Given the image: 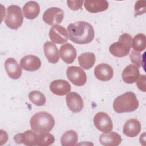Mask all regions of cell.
I'll return each mask as SVG.
<instances>
[{
	"instance_id": "obj_17",
	"label": "cell",
	"mask_w": 146,
	"mask_h": 146,
	"mask_svg": "<svg viewBox=\"0 0 146 146\" xmlns=\"http://www.w3.org/2000/svg\"><path fill=\"white\" fill-rule=\"evenodd\" d=\"M59 55L62 60L68 64L73 63L76 57V51L70 43L63 44L59 50Z\"/></svg>"
},
{
	"instance_id": "obj_21",
	"label": "cell",
	"mask_w": 146,
	"mask_h": 146,
	"mask_svg": "<svg viewBox=\"0 0 146 146\" xmlns=\"http://www.w3.org/2000/svg\"><path fill=\"white\" fill-rule=\"evenodd\" d=\"M43 50L48 61L51 63L58 62L59 54L56 45L51 42H47L43 45Z\"/></svg>"
},
{
	"instance_id": "obj_29",
	"label": "cell",
	"mask_w": 146,
	"mask_h": 146,
	"mask_svg": "<svg viewBox=\"0 0 146 146\" xmlns=\"http://www.w3.org/2000/svg\"><path fill=\"white\" fill-rule=\"evenodd\" d=\"M67 6L71 10L74 11L80 9L83 3V1H67Z\"/></svg>"
},
{
	"instance_id": "obj_31",
	"label": "cell",
	"mask_w": 146,
	"mask_h": 146,
	"mask_svg": "<svg viewBox=\"0 0 146 146\" xmlns=\"http://www.w3.org/2000/svg\"><path fill=\"white\" fill-rule=\"evenodd\" d=\"M145 10V2L144 1H137L136 2L135 6V16L138 15H141L143 13L141 11L142 9ZM145 10H143L145 11Z\"/></svg>"
},
{
	"instance_id": "obj_2",
	"label": "cell",
	"mask_w": 146,
	"mask_h": 146,
	"mask_svg": "<svg viewBox=\"0 0 146 146\" xmlns=\"http://www.w3.org/2000/svg\"><path fill=\"white\" fill-rule=\"evenodd\" d=\"M31 128L37 133H48L51 131L54 125L55 120L49 113L44 111L35 113L30 121Z\"/></svg>"
},
{
	"instance_id": "obj_18",
	"label": "cell",
	"mask_w": 146,
	"mask_h": 146,
	"mask_svg": "<svg viewBox=\"0 0 146 146\" xmlns=\"http://www.w3.org/2000/svg\"><path fill=\"white\" fill-rule=\"evenodd\" d=\"M99 140L100 143L105 146H117L122 141L121 136L115 132L102 133Z\"/></svg>"
},
{
	"instance_id": "obj_13",
	"label": "cell",
	"mask_w": 146,
	"mask_h": 146,
	"mask_svg": "<svg viewBox=\"0 0 146 146\" xmlns=\"http://www.w3.org/2000/svg\"><path fill=\"white\" fill-rule=\"evenodd\" d=\"M21 67L28 71H35L41 66V60L36 56L29 55L23 57L20 61Z\"/></svg>"
},
{
	"instance_id": "obj_26",
	"label": "cell",
	"mask_w": 146,
	"mask_h": 146,
	"mask_svg": "<svg viewBox=\"0 0 146 146\" xmlns=\"http://www.w3.org/2000/svg\"><path fill=\"white\" fill-rule=\"evenodd\" d=\"M29 98L31 103L38 106H43L46 101L44 95L38 91H33L29 94Z\"/></svg>"
},
{
	"instance_id": "obj_30",
	"label": "cell",
	"mask_w": 146,
	"mask_h": 146,
	"mask_svg": "<svg viewBox=\"0 0 146 146\" xmlns=\"http://www.w3.org/2000/svg\"><path fill=\"white\" fill-rule=\"evenodd\" d=\"M145 82L146 76L145 75H141L139 76L136 80L137 87L140 90L143 92H145Z\"/></svg>"
},
{
	"instance_id": "obj_23",
	"label": "cell",
	"mask_w": 146,
	"mask_h": 146,
	"mask_svg": "<svg viewBox=\"0 0 146 146\" xmlns=\"http://www.w3.org/2000/svg\"><path fill=\"white\" fill-rule=\"evenodd\" d=\"M78 59L79 64L82 68L88 70L94 66L95 62V56L92 52H87L80 54Z\"/></svg>"
},
{
	"instance_id": "obj_16",
	"label": "cell",
	"mask_w": 146,
	"mask_h": 146,
	"mask_svg": "<svg viewBox=\"0 0 146 146\" xmlns=\"http://www.w3.org/2000/svg\"><path fill=\"white\" fill-rule=\"evenodd\" d=\"M86 10L91 13L102 12L108 7V3L106 0H86L84 2Z\"/></svg>"
},
{
	"instance_id": "obj_10",
	"label": "cell",
	"mask_w": 146,
	"mask_h": 146,
	"mask_svg": "<svg viewBox=\"0 0 146 146\" xmlns=\"http://www.w3.org/2000/svg\"><path fill=\"white\" fill-rule=\"evenodd\" d=\"M39 135L36 133L27 130L23 133H19L15 135L14 140L18 144H22L28 146L38 145Z\"/></svg>"
},
{
	"instance_id": "obj_27",
	"label": "cell",
	"mask_w": 146,
	"mask_h": 146,
	"mask_svg": "<svg viewBox=\"0 0 146 146\" xmlns=\"http://www.w3.org/2000/svg\"><path fill=\"white\" fill-rule=\"evenodd\" d=\"M55 141L54 136L49 133H42L39 135L38 145L47 146L51 145Z\"/></svg>"
},
{
	"instance_id": "obj_19",
	"label": "cell",
	"mask_w": 146,
	"mask_h": 146,
	"mask_svg": "<svg viewBox=\"0 0 146 146\" xmlns=\"http://www.w3.org/2000/svg\"><path fill=\"white\" fill-rule=\"evenodd\" d=\"M141 131V124L136 119H130L128 120L123 129V133L128 137H133L139 135Z\"/></svg>"
},
{
	"instance_id": "obj_3",
	"label": "cell",
	"mask_w": 146,
	"mask_h": 146,
	"mask_svg": "<svg viewBox=\"0 0 146 146\" xmlns=\"http://www.w3.org/2000/svg\"><path fill=\"white\" fill-rule=\"evenodd\" d=\"M139 107V101L135 93L127 92L117 96L113 103L114 111L119 113L131 112Z\"/></svg>"
},
{
	"instance_id": "obj_22",
	"label": "cell",
	"mask_w": 146,
	"mask_h": 146,
	"mask_svg": "<svg viewBox=\"0 0 146 146\" xmlns=\"http://www.w3.org/2000/svg\"><path fill=\"white\" fill-rule=\"evenodd\" d=\"M22 12L26 18L34 19L36 18L39 14V5L35 1H29L23 6Z\"/></svg>"
},
{
	"instance_id": "obj_9",
	"label": "cell",
	"mask_w": 146,
	"mask_h": 146,
	"mask_svg": "<svg viewBox=\"0 0 146 146\" xmlns=\"http://www.w3.org/2000/svg\"><path fill=\"white\" fill-rule=\"evenodd\" d=\"M49 37L54 43L63 44L68 40V35L63 26L60 25H56L53 26L50 30Z\"/></svg>"
},
{
	"instance_id": "obj_5",
	"label": "cell",
	"mask_w": 146,
	"mask_h": 146,
	"mask_svg": "<svg viewBox=\"0 0 146 146\" xmlns=\"http://www.w3.org/2000/svg\"><path fill=\"white\" fill-rule=\"evenodd\" d=\"M23 21V17L19 6L11 5L7 7V15L5 22L9 28L17 29L22 25Z\"/></svg>"
},
{
	"instance_id": "obj_24",
	"label": "cell",
	"mask_w": 146,
	"mask_h": 146,
	"mask_svg": "<svg viewBox=\"0 0 146 146\" xmlns=\"http://www.w3.org/2000/svg\"><path fill=\"white\" fill-rule=\"evenodd\" d=\"M78 140L76 132L73 130H69L63 134L60 139V143L63 146H74L76 144Z\"/></svg>"
},
{
	"instance_id": "obj_7",
	"label": "cell",
	"mask_w": 146,
	"mask_h": 146,
	"mask_svg": "<svg viewBox=\"0 0 146 146\" xmlns=\"http://www.w3.org/2000/svg\"><path fill=\"white\" fill-rule=\"evenodd\" d=\"M94 123L98 129L104 133H109L113 129V124L111 117L104 112H99L95 115Z\"/></svg>"
},
{
	"instance_id": "obj_14",
	"label": "cell",
	"mask_w": 146,
	"mask_h": 146,
	"mask_svg": "<svg viewBox=\"0 0 146 146\" xmlns=\"http://www.w3.org/2000/svg\"><path fill=\"white\" fill-rule=\"evenodd\" d=\"M50 88L53 94L56 95L63 96L70 92L71 91V85L65 80L56 79L51 83Z\"/></svg>"
},
{
	"instance_id": "obj_25",
	"label": "cell",
	"mask_w": 146,
	"mask_h": 146,
	"mask_svg": "<svg viewBox=\"0 0 146 146\" xmlns=\"http://www.w3.org/2000/svg\"><path fill=\"white\" fill-rule=\"evenodd\" d=\"M131 47L136 52L144 51L145 48V35L142 33L136 35L132 40Z\"/></svg>"
},
{
	"instance_id": "obj_20",
	"label": "cell",
	"mask_w": 146,
	"mask_h": 146,
	"mask_svg": "<svg viewBox=\"0 0 146 146\" xmlns=\"http://www.w3.org/2000/svg\"><path fill=\"white\" fill-rule=\"evenodd\" d=\"M122 79L127 84H132L136 82L140 76L139 68L134 64L127 66L122 72Z\"/></svg>"
},
{
	"instance_id": "obj_4",
	"label": "cell",
	"mask_w": 146,
	"mask_h": 146,
	"mask_svg": "<svg viewBox=\"0 0 146 146\" xmlns=\"http://www.w3.org/2000/svg\"><path fill=\"white\" fill-rule=\"evenodd\" d=\"M132 37L128 33L121 34L117 42L112 43L109 48L110 52L114 56L121 58L128 55L131 48Z\"/></svg>"
},
{
	"instance_id": "obj_12",
	"label": "cell",
	"mask_w": 146,
	"mask_h": 146,
	"mask_svg": "<svg viewBox=\"0 0 146 146\" xmlns=\"http://www.w3.org/2000/svg\"><path fill=\"white\" fill-rule=\"evenodd\" d=\"M95 77L101 81H108L113 75L112 67L107 63H100L96 66L94 69Z\"/></svg>"
},
{
	"instance_id": "obj_6",
	"label": "cell",
	"mask_w": 146,
	"mask_h": 146,
	"mask_svg": "<svg viewBox=\"0 0 146 146\" xmlns=\"http://www.w3.org/2000/svg\"><path fill=\"white\" fill-rule=\"evenodd\" d=\"M66 75L68 80L76 86H82L87 82L86 74L79 67H68L66 70Z\"/></svg>"
},
{
	"instance_id": "obj_15",
	"label": "cell",
	"mask_w": 146,
	"mask_h": 146,
	"mask_svg": "<svg viewBox=\"0 0 146 146\" xmlns=\"http://www.w3.org/2000/svg\"><path fill=\"white\" fill-rule=\"evenodd\" d=\"M5 68L8 76L13 79H18L22 75V68L13 58H9L6 60Z\"/></svg>"
},
{
	"instance_id": "obj_8",
	"label": "cell",
	"mask_w": 146,
	"mask_h": 146,
	"mask_svg": "<svg viewBox=\"0 0 146 146\" xmlns=\"http://www.w3.org/2000/svg\"><path fill=\"white\" fill-rule=\"evenodd\" d=\"M63 11L58 7H50L43 15V20L49 25L54 26L61 23L63 19Z\"/></svg>"
},
{
	"instance_id": "obj_28",
	"label": "cell",
	"mask_w": 146,
	"mask_h": 146,
	"mask_svg": "<svg viewBox=\"0 0 146 146\" xmlns=\"http://www.w3.org/2000/svg\"><path fill=\"white\" fill-rule=\"evenodd\" d=\"M130 59L131 61L135 64V66L139 68L141 67L142 64V55L140 53L135 51L134 50L132 51L130 55Z\"/></svg>"
},
{
	"instance_id": "obj_1",
	"label": "cell",
	"mask_w": 146,
	"mask_h": 146,
	"mask_svg": "<svg viewBox=\"0 0 146 146\" xmlns=\"http://www.w3.org/2000/svg\"><path fill=\"white\" fill-rule=\"evenodd\" d=\"M67 33L70 40L79 44L91 42L95 36L92 26L84 21H78L70 23L67 27Z\"/></svg>"
},
{
	"instance_id": "obj_11",
	"label": "cell",
	"mask_w": 146,
	"mask_h": 146,
	"mask_svg": "<svg viewBox=\"0 0 146 146\" xmlns=\"http://www.w3.org/2000/svg\"><path fill=\"white\" fill-rule=\"evenodd\" d=\"M67 105L72 112H80L83 108V101L80 95L75 92H71L66 96Z\"/></svg>"
}]
</instances>
